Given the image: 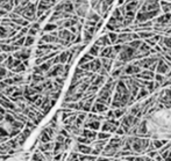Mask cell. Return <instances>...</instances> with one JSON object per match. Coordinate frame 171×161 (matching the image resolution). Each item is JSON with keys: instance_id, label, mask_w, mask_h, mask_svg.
Returning a JSON list of instances; mask_svg holds the SVG:
<instances>
[{"instance_id": "obj_1", "label": "cell", "mask_w": 171, "mask_h": 161, "mask_svg": "<svg viewBox=\"0 0 171 161\" xmlns=\"http://www.w3.org/2000/svg\"><path fill=\"white\" fill-rule=\"evenodd\" d=\"M64 71V64H56L52 65L48 72H46V78H56L60 77Z\"/></svg>"}, {"instance_id": "obj_2", "label": "cell", "mask_w": 171, "mask_h": 161, "mask_svg": "<svg viewBox=\"0 0 171 161\" xmlns=\"http://www.w3.org/2000/svg\"><path fill=\"white\" fill-rule=\"evenodd\" d=\"M116 53L113 51V46L108 45V46H104L100 49V52H99V57H106V58H111V59H116Z\"/></svg>"}, {"instance_id": "obj_3", "label": "cell", "mask_w": 171, "mask_h": 161, "mask_svg": "<svg viewBox=\"0 0 171 161\" xmlns=\"http://www.w3.org/2000/svg\"><path fill=\"white\" fill-rule=\"evenodd\" d=\"M154 75H155V72L150 71V70H141V72L136 73L134 75V78H139V79H143V80H154Z\"/></svg>"}, {"instance_id": "obj_4", "label": "cell", "mask_w": 171, "mask_h": 161, "mask_svg": "<svg viewBox=\"0 0 171 161\" xmlns=\"http://www.w3.org/2000/svg\"><path fill=\"white\" fill-rule=\"evenodd\" d=\"M141 67L140 66H137V65H134V64H126L125 65V67H123V71H122V74H127V75H134L136 73H139V72H141Z\"/></svg>"}, {"instance_id": "obj_5", "label": "cell", "mask_w": 171, "mask_h": 161, "mask_svg": "<svg viewBox=\"0 0 171 161\" xmlns=\"http://www.w3.org/2000/svg\"><path fill=\"white\" fill-rule=\"evenodd\" d=\"M156 73H159V74H163V75H165L169 71H170V67L167 65V63L164 61V59L162 58V56H161V58L158 59V61H157V65H156Z\"/></svg>"}, {"instance_id": "obj_6", "label": "cell", "mask_w": 171, "mask_h": 161, "mask_svg": "<svg viewBox=\"0 0 171 161\" xmlns=\"http://www.w3.org/2000/svg\"><path fill=\"white\" fill-rule=\"evenodd\" d=\"M108 110V105H106V104L104 103H99V102H94V103L92 104V107H91V113H93V114H105L106 111Z\"/></svg>"}, {"instance_id": "obj_7", "label": "cell", "mask_w": 171, "mask_h": 161, "mask_svg": "<svg viewBox=\"0 0 171 161\" xmlns=\"http://www.w3.org/2000/svg\"><path fill=\"white\" fill-rule=\"evenodd\" d=\"M100 125H101V122H100V121H97V119H93V121H87V119H85L84 123H83V127L90 129V130H94V131H98V130L100 129Z\"/></svg>"}, {"instance_id": "obj_8", "label": "cell", "mask_w": 171, "mask_h": 161, "mask_svg": "<svg viewBox=\"0 0 171 161\" xmlns=\"http://www.w3.org/2000/svg\"><path fill=\"white\" fill-rule=\"evenodd\" d=\"M94 44L98 46H100V48L112 45V43H111V41H110V38H108V36H107V34L101 35L99 38H97L96 42H94Z\"/></svg>"}, {"instance_id": "obj_9", "label": "cell", "mask_w": 171, "mask_h": 161, "mask_svg": "<svg viewBox=\"0 0 171 161\" xmlns=\"http://www.w3.org/2000/svg\"><path fill=\"white\" fill-rule=\"evenodd\" d=\"M100 130L104 131V132H110V133H114L115 130H116V127H114L111 122H108L107 119L102 121L101 125H100Z\"/></svg>"}, {"instance_id": "obj_10", "label": "cell", "mask_w": 171, "mask_h": 161, "mask_svg": "<svg viewBox=\"0 0 171 161\" xmlns=\"http://www.w3.org/2000/svg\"><path fill=\"white\" fill-rule=\"evenodd\" d=\"M101 61H100V58L99 57H96L93 60L90 61V71L93 72V73H98L99 70L101 69Z\"/></svg>"}, {"instance_id": "obj_11", "label": "cell", "mask_w": 171, "mask_h": 161, "mask_svg": "<svg viewBox=\"0 0 171 161\" xmlns=\"http://www.w3.org/2000/svg\"><path fill=\"white\" fill-rule=\"evenodd\" d=\"M97 131H94V130H90V129H82V133H80V136H83V137H85V138H88L91 139L92 141L93 140H96L97 139Z\"/></svg>"}, {"instance_id": "obj_12", "label": "cell", "mask_w": 171, "mask_h": 161, "mask_svg": "<svg viewBox=\"0 0 171 161\" xmlns=\"http://www.w3.org/2000/svg\"><path fill=\"white\" fill-rule=\"evenodd\" d=\"M100 58V61H101V66L102 69H105L108 73L112 71V66H113V59L106 57H99Z\"/></svg>"}, {"instance_id": "obj_13", "label": "cell", "mask_w": 171, "mask_h": 161, "mask_svg": "<svg viewBox=\"0 0 171 161\" xmlns=\"http://www.w3.org/2000/svg\"><path fill=\"white\" fill-rule=\"evenodd\" d=\"M149 95H150V93L148 92V89H147L146 87L140 88V89H139V93H137V95L135 96V102H139V101L144 100V99H147Z\"/></svg>"}, {"instance_id": "obj_14", "label": "cell", "mask_w": 171, "mask_h": 161, "mask_svg": "<svg viewBox=\"0 0 171 161\" xmlns=\"http://www.w3.org/2000/svg\"><path fill=\"white\" fill-rule=\"evenodd\" d=\"M105 81H106V77L100 75V74H97V77L94 78V80L92 81L91 83H92V85H96V86H98V87L100 88V87H102V85L105 83Z\"/></svg>"}, {"instance_id": "obj_15", "label": "cell", "mask_w": 171, "mask_h": 161, "mask_svg": "<svg viewBox=\"0 0 171 161\" xmlns=\"http://www.w3.org/2000/svg\"><path fill=\"white\" fill-rule=\"evenodd\" d=\"M57 24L54 22H48L47 24H44V27L42 28V31L43 33H51L54 30H57Z\"/></svg>"}, {"instance_id": "obj_16", "label": "cell", "mask_w": 171, "mask_h": 161, "mask_svg": "<svg viewBox=\"0 0 171 161\" xmlns=\"http://www.w3.org/2000/svg\"><path fill=\"white\" fill-rule=\"evenodd\" d=\"M113 113H114V117L116 119L121 118L125 114H127V107H122V108H116V109H113Z\"/></svg>"}, {"instance_id": "obj_17", "label": "cell", "mask_w": 171, "mask_h": 161, "mask_svg": "<svg viewBox=\"0 0 171 161\" xmlns=\"http://www.w3.org/2000/svg\"><path fill=\"white\" fill-rule=\"evenodd\" d=\"M82 38H83V43H85L86 45L92 41V38H93V35L90 34L87 30H85V29H83V31H82Z\"/></svg>"}, {"instance_id": "obj_18", "label": "cell", "mask_w": 171, "mask_h": 161, "mask_svg": "<svg viewBox=\"0 0 171 161\" xmlns=\"http://www.w3.org/2000/svg\"><path fill=\"white\" fill-rule=\"evenodd\" d=\"M69 53H70L69 49H66V50H63L61 53H58V58H60V64H65V63H66V60H68V57H69Z\"/></svg>"}, {"instance_id": "obj_19", "label": "cell", "mask_w": 171, "mask_h": 161, "mask_svg": "<svg viewBox=\"0 0 171 161\" xmlns=\"http://www.w3.org/2000/svg\"><path fill=\"white\" fill-rule=\"evenodd\" d=\"M10 30H11V27H5V26L0 24V40L7 38L8 34H10Z\"/></svg>"}, {"instance_id": "obj_20", "label": "cell", "mask_w": 171, "mask_h": 161, "mask_svg": "<svg viewBox=\"0 0 171 161\" xmlns=\"http://www.w3.org/2000/svg\"><path fill=\"white\" fill-rule=\"evenodd\" d=\"M123 67L125 66H121V67H118V69H113V71L111 72V77L114 79V80H116V79H119V77L122 74V71H123Z\"/></svg>"}, {"instance_id": "obj_21", "label": "cell", "mask_w": 171, "mask_h": 161, "mask_svg": "<svg viewBox=\"0 0 171 161\" xmlns=\"http://www.w3.org/2000/svg\"><path fill=\"white\" fill-rule=\"evenodd\" d=\"M100 46L96 45V44H93V45L90 48V50H88V52L87 53H90L91 56H93V57H99V52H100Z\"/></svg>"}, {"instance_id": "obj_22", "label": "cell", "mask_w": 171, "mask_h": 161, "mask_svg": "<svg viewBox=\"0 0 171 161\" xmlns=\"http://www.w3.org/2000/svg\"><path fill=\"white\" fill-rule=\"evenodd\" d=\"M35 43V36H30V35H26V40H24V48H29Z\"/></svg>"}, {"instance_id": "obj_23", "label": "cell", "mask_w": 171, "mask_h": 161, "mask_svg": "<svg viewBox=\"0 0 171 161\" xmlns=\"http://www.w3.org/2000/svg\"><path fill=\"white\" fill-rule=\"evenodd\" d=\"M96 57H93V56H91L90 53H85L83 57L79 59V61H78V65H82V64H85V63H88V61H91V60H93Z\"/></svg>"}, {"instance_id": "obj_24", "label": "cell", "mask_w": 171, "mask_h": 161, "mask_svg": "<svg viewBox=\"0 0 171 161\" xmlns=\"http://www.w3.org/2000/svg\"><path fill=\"white\" fill-rule=\"evenodd\" d=\"M111 137H112V133H110V132L101 131V132L97 133V139H100V140H108Z\"/></svg>"}, {"instance_id": "obj_25", "label": "cell", "mask_w": 171, "mask_h": 161, "mask_svg": "<svg viewBox=\"0 0 171 161\" xmlns=\"http://www.w3.org/2000/svg\"><path fill=\"white\" fill-rule=\"evenodd\" d=\"M141 43H142V40H133V41L128 42L127 44H128L129 46H132V48L135 49V50H137V49H139V46L141 45Z\"/></svg>"}, {"instance_id": "obj_26", "label": "cell", "mask_w": 171, "mask_h": 161, "mask_svg": "<svg viewBox=\"0 0 171 161\" xmlns=\"http://www.w3.org/2000/svg\"><path fill=\"white\" fill-rule=\"evenodd\" d=\"M107 36H108L111 43H112V45H113V44L116 42V38H118V33H114V31H108V33H107Z\"/></svg>"}, {"instance_id": "obj_27", "label": "cell", "mask_w": 171, "mask_h": 161, "mask_svg": "<svg viewBox=\"0 0 171 161\" xmlns=\"http://www.w3.org/2000/svg\"><path fill=\"white\" fill-rule=\"evenodd\" d=\"M165 79H167V77L163 74H159V73H155V75H154V81H156L158 83H162Z\"/></svg>"}, {"instance_id": "obj_28", "label": "cell", "mask_w": 171, "mask_h": 161, "mask_svg": "<svg viewBox=\"0 0 171 161\" xmlns=\"http://www.w3.org/2000/svg\"><path fill=\"white\" fill-rule=\"evenodd\" d=\"M125 65H126V63H123V61L119 60V59H114L112 69H118V67H121V66H125Z\"/></svg>"}, {"instance_id": "obj_29", "label": "cell", "mask_w": 171, "mask_h": 161, "mask_svg": "<svg viewBox=\"0 0 171 161\" xmlns=\"http://www.w3.org/2000/svg\"><path fill=\"white\" fill-rule=\"evenodd\" d=\"M113 51L116 53V55H119L120 52H121L122 48H123V44H113Z\"/></svg>"}, {"instance_id": "obj_30", "label": "cell", "mask_w": 171, "mask_h": 161, "mask_svg": "<svg viewBox=\"0 0 171 161\" xmlns=\"http://www.w3.org/2000/svg\"><path fill=\"white\" fill-rule=\"evenodd\" d=\"M7 71H8V70L6 69V67H2V66H0V80H4V79L6 78Z\"/></svg>"}, {"instance_id": "obj_31", "label": "cell", "mask_w": 171, "mask_h": 161, "mask_svg": "<svg viewBox=\"0 0 171 161\" xmlns=\"http://www.w3.org/2000/svg\"><path fill=\"white\" fill-rule=\"evenodd\" d=\"M41 2H43V4H46V5H49L51 8L56 5V2H57V0H40Z\"/></svg>"}, {"instance_id": "obj_32", "label": "cell", "mask_w": 171, "mask_h": 161, "mask_svg": "<svg viewBox=\"0 0 171 161\" xmlns=\"http://www.w3.org/2000/svg\"><path fill=\"white\" fill-rule=\"evenodd\" d=\"M38 31L40 30H37V29H34V28H32L30 26H29V29H28V34L27 35H30V36H36L38 34Z\"/></svg>"}, {"instance_id": "obj_33", "label": "cell", "mask_w": 171, "mask_h": 161, "mask_svg": "<svg viewBox=\"0 0 171 161\" xmlns=\"http://www.w3.org/2000/svg\"><path fill=\"white\" fill-rule=\"evenodd\" d=\"M8 56H10V53H8V52H0V64H1L2 61H5Z\"/></svg>"}, {"instance_id": "obj_34", "label": "cell", "mask_w": 171, "mask_h": 161, "mask_svg": "<svg viewBox=\"0 0 171 161\" xmlns=\"http://www.w3.org/2000/svg\"><path fill=\"white\" fill-rule=\"evenodd\" d=\"M157 154H158L157 150H153V151H150V152H147V155H148L149 158H151V159H154Z\"/></svg>"}, {"instance_id": "obj_35", "label": "cell", "mask_w": 171, "mask_h": 161, "mask_svg": "<svg viewBox=\"0 0 171 161\" xmlns=\"http://www.w3.org/2000/svg\"><path fill=\"white\" fill-rule=\"evenodd\" d=\"M4 82L7 85V86H13L14 85V81H13V78H5L4 79Z\"/></svg>"}, {"instance_id": "obj_36", "label": "cell", "mask_w": 171, "mask_h": 161, "mask_svg": "<svg viewBox=\"0 0 171 161\" xmlns=\"http://www.w3.org/2000/svg\"><path fill=\"white\" fill-rule=\"evenodd\" d=\"M64 140H65V137H63L62 135H57V136H56V141H58V143H64Z\"/></svg>"}, {"instance_id": "obj_37", "label": "cell", "mask_w": 171, "mask_h": 161, "mask_svg": "<svg viewBox=\"0 0 171 161\" xmlns=\"http://www.w3.org/2000/svg\"><path fill=\"white\" fill-rule=\"evenodd\" d=\"M96 161H111V158H106V157H97Z\"/></svg>"}, {"instance_id": "obj_38", "label": "cell", "mask_w": 171, "mask_h": 161, "mask_svg": "<svg viewBox=\"0 0 171 161\" xmlns=\"http://www.w3.org/2000/svg\"><path fill=\"white\" fill-rule=\"evenodd\" d=\"M108 23L110 24H118V21H116V19H114L113 16H111V19L108 20Z\"/></svg>"}, {"instance_id": "obj_39", "label": "cell", "mask_w": 171, "mask_h": 161, "mask_svg": "<svg viewBox=\"0 0 171 161\" xmlns=\"http://www.w3.org/2000/svg\"><path fill=\"white\" fill-rule=\"evenodd\" d=\"M126 1H127V0H118V5H119V6H121V5H123Z\"/></svg>"}, {"instance_id": "obj_40", "label": "cell", "mask_w": 171, "mask_h": 161, "mask_svg": "<svg viewBox=\"0 0 171 161\" xmlns=\"http://www.w3.org/2000/svg\"><path fill=\"white\" fill-rule=\"evenodd\" d=\"M4 114H0V123H1V122H2V121H4Z\"/></svg>"}, {"instance_id": "obj_41", "label": "cell", "mask_w": 171, "mask_h": 161, "mask_svg": "<svg viewBox=\"0 0 171 161\" xmlns=\"http://www.w3.org/2000/svg\"><path fill=\"white\" fill-rule=\"evenodd\" d=\"M158 161H164V160H163V159H161V160H158Z\"/></svg>"}, {"instance_id": "obj_42", "label": "cell", "mask_w": 171, "mask_h": 161, "mask_svg": "<svg viewBox=\"0 0 171 161\" xmlns=\"http://www.w3.org/2000/svg\"><path fill=\"white\" fill-rule=\"evenodd\" d=\"M57 1H62V0H57Z\"/></svg>"}, {"instance_id": "obj_43", "label": "cell", "mask_w": 171, "mask_h": 161, "mask_svg": "<svg viewBox=\"0 0 171 161\" xmlns=\"http://www.w3.org/2000/svg\"><path fill=\"white\" fill-rule=\"evenodd\" d=\"M87 161H93V160H87Z\"/></svg>"}, {"instance_id": "obj_44", "label": "cell", "mask_w": 171, "mask_h": 161, "mask_svg": "<svg viewBox=\"0 0 171 161\" xmlns=\"http://www.w3.org/2000/svg\"><path fill=\"white\" fill-rule=\"evenodd\" d=\"M0 52H1V50H0Z\"/></svg>"}]
</instances>
